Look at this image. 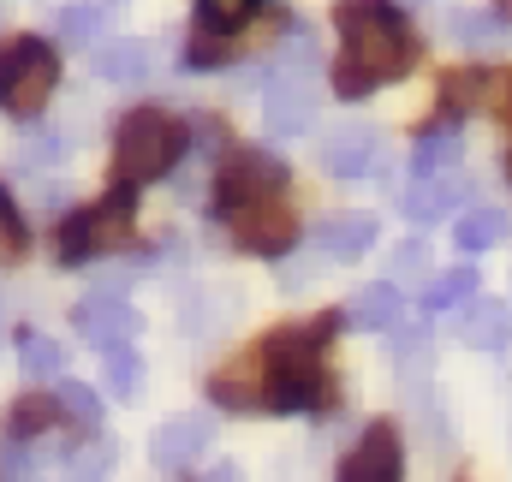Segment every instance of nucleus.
<instances>
[{
    "mask_svg": "<svg viewBox=\"0 0 512 482\" xmlns=\"http://www.w3.org/2000/svg\"><path fill=\"white\" fill-rule=\"evenodd\" d=\"M507 179H512V155H507Z\"/></svg>",
    "mask_w": 512,
    "mask_h": 482,
    "instance_id": "nucleus-38",
    "label": "nucleus"
},
{
    "mask_svg": "<svg viewBox=\"0 0 512 482\" xmlns=\"http://www.w3.org/2000/svg\"><path fill=\"white\" fill-rule=\"evenodd\" d=\"M280 185H286V167L268 149H233L227 167H221V179H215V203L233 209V203H245L256 191H280Z\"/></svg>",
    "mask_w": 512,
    "mask_h": 482,
    "instance_id": "nucleus-8",
    "label": "nucleus"
},
{
    "mask_svg": "<svg viewBox=\"0 0 512 482\" xmlns=\"http://www.w3.org/2000/svg\"><path fill=\"white\" fill-rule=\"evenodd\" d=\"M18 256H24V221H18V209L0 185V262H18Z\"/></svg>",
    "mask_w": 512,
    "mask_h": 482,
    "instance_id": "nucleus-29",
    "label": "nucleus"
},
{
    "mask_svg": "<svg viewBox=\"0 0 512 482\" xmlns=\"http://www.w3.org/2000/svg\"><path fill=\"white\" fill-rule=\"evenodd\" d=\"M501 239H507V215H501V209H465V215H459V227H453V244H459L465 256L495 250Z\"/></svg>",
    "mask_w": 512,
    "mask_h": 482,
    "instance_id": "nucleus-19",
    "label": "nucleus"
},
{
    "mask_svg": "<svg viewBox=\"0 0 512 482\" xmlns=\"http://www.w3.org/2000/svg\"><path fill=\"white\" fill-rule=\"evenodd\" d=\"M179 155H185V125L173 120V114H161V108H137L114 131V179L126 191L173 173Z\"/></svg>",
    "mask_w": 512,
    "mask_h": 482,
    "instance_id": "nucleus-3",
    "label": "nucleus"
},
{
    "mask_svg": "<svg viewBox=\"0 0 512 482\" xmlns=\"http://www.w3.org/2000/svg\"><path fill=\"white\" fill-rule=\"evenodd\" d=\"M399 6H423V0H399Z\"/></svg>",
    "mask_w": 512,
    "mask_h": 482,
    "instance_id": "nucleus-37",
    "label": "nucleus"
},
{
    "mask_svg": "<svg viewBox=\"0 0 512 482\" xmlns=\"http://www.w3.org/2000/svg\"><path fill=\"white\" fill-rule=\"evenodd\" d=\"M0 334H6V310H0Z\"/></svg>",
    "mask_w": 512,
    "mask_h": 482,
    "instance_id": "nucleus-36",
    "label": "nucleus"
},
{
    "mask_svg": "<svg viewBox=\"0 0 512 482\" xmlns=\"http://www.w3.org/2000/svg\"><path fill=\"white\" fill-rule=\"evenodd\" d=\"M477 292V268H447V274H435L429 286H423V310H453V304H465Z\"/></svg>",
    "mask_w": 512,
    "mask_h": 482,
    "instance_id": "nucleus-23",
    "label": "nucleus"
},
{
    "mask_svg": "<svg viewBox=\"0 0 512 482\" xmlns=\"http://www.w3.org/2000/svg\"><path fill=\"white\" fill-rule=\"evenodd\" d=\"M465 203V179L453 173V167H441V173H417V185L399 197V209H405V221H417V227H429V221H441V215H453Z\"/></svg>",
    "mask_w": 512,
    "mask_h": 482,
    "instance_id": "nucleus-12",
    "label": "nucleus"
},
{
    "mask_svg": "<svg viewBox=\"0 0 512 482\" xmlns=\"http://www.w3.org/2000/svg\"><path fill=\"white\" fill-rule=\"evenodd\" d=\"M24 477H30V459H24L18 447H6V453H0V482H24Z\"/></svg>",
    "mask_w": 512,
    "mask_h": 482,
    "instance_id": "nucleus-33",
    "label": "nucleus"
},
{
    "mask_svg": "<svg viewBox=\"0 0 512 482\" xmlns=\"http://www.w3.org/2000/svg\"><path fill=\"white\" fill-rule=\"evenodd\" d=\"M328 334H334V316L274 328L262 340V405L268 411H316L322 405V393H328V375H322Z\"/></svg>",
    "mask_w": 512,
    "mask_h": 482,
    "instance_id": "nucleus-2",
    "label": "nucleus"
},
{
    "mask_svg": "<svg viewBox=\"0 0 512 482\" xmlns=\"http://www.w3.org/2000/svg\"><path fill=\"white\" fill-rule=\"evenodd\" d=\"M453 161H459V131H453V125L423 131L417 149H411V173H441V167H453Z\"/></svg>",
    "mask_w": 512,
    "mask_h": 482,
    "instance_id": "nucleus-20",
    "label": "nucleus"
},
{
    "mask_svg": "<svg viewBox=\"0 0 512 482\" xmlns=\"http://www.w3.org/2000/svg\"><path fill=\"white\" fill-rule=\"evenodd\" d=\"M126 239H131V191L120 185L108 203H96V209H84L60 227V262H90V256H102V250H114Z\"/></svg>",
    "mask_w": 512,
    "mask_h": 482,
    "instance_id": "nucleus-5",
    "label": "nucleus"
},
{
    "mask_svg": "<svg viewBox=\"0 0 512 482\" xmlns=\"http://www.w3.org/2000/svg\"><path fill=\"white\" fill-rule=\"evenodd\" d=\"M417 274H429V244L405 239L399 250H393V280H417Z\"/></svg>",
    "mask_w": 512,
    "mask_h": 482,
    "instance_id": "nucleus-32",
    "label": "nucleus"
},
{
    "mask_svg": "<svg viewBox=\"0 0 512 482\" xmlns=\"http://www.w3.org/2000/svg\"><path fill=\"white\" fill-rule=\"evenodd\" d=\"M274 72H316V42H310V30H292V42L274 54Z\"/></svg>",
    "mask_w": 512,
    "mask_h": 482,
    "instance_id": "nucleus-30",
    "label": "nucleus"
},
{
    "mask_svg": "<svg viewBox=\"0 0 512 482\" xmlns=\"http://www.w3.org/2000/svg\"><path fill=\"white\" fill-rule=\"evenodd\" d=\"M411 60H417V42L393 6H382V0H346L340 6V66H334L340 96L382 90V84L411 72Z\"/></svg>",
    "mask_w": 512,
    "mask_h": 482,
    "instance_id": "nucleus-1",
    "label": "nucleus"
},
{
    "mask_svg": "<svg viewBox=\"0 0 512 482\" xmlns=\"http://www.w3.org/2000/svg\"><path fill=\"white\" fill-rule=\"evenodd\" d=\"M399 316H405V298H399V286H393V280L364 286V292L346 304V322H352V328H370V334H376V328H382V334H387V328H399Z\"/></svg>",
    "mask_w": 512,
    "mask_h": 482,
    "instance_id": "nucleus-17",
    "label": "nucleus"
},
{
    "mask_svg": "<svg viewBox=\"0 0 512 482\" xmlns=\"http://www.w3.org/2000/svg\"><path fill=\"white\" fill-rule=\"evenodd\" d=\"M227 215V227H233V239L245 244V250H262V256H286L292 250V209L280 203V191H256L245 203H233V209H221Z\"/></svg>",
    "mask_w": 512,
    "mask_h": 482,
    "instance_id": "nucleus-6",
    "label": "nucleus"
},
{
    "mask_svg": "<svg viewBox=\"0 0 512 482\" xmlns=\"http://www.w3.org/2000/svg\"><path fill=\"white\" fill-rule=\"evenodd\" d=\"M316 102H322L316 72H274L268 90H262V125L274 137H298V131H310V120H316Z\"/></svg>",
    "mask_w": 512,
    "mask_h": 482,
    "instance_id": "nucleus-7",
    "label": "nucleus"
},
{
    "mask_svg": "<svg viewBox=\"0 0 512 482\" xmlns=\"http://www.w3.org/2000/svg\"><path fill=\"white\" fill-rule=\"evenodd\" d=\"M340 482H405V447H399V429L393 423H376L364 429V441L346 453L340 465Z\"/></svg>",
    "mask_w": 512,
    "mask_h": 482,
    "instance_id": "nucleus-9",
    "label": "nucleus"
},
{
    "mask_svg": "<svg viewBox=\"0 0 512 482\" xmlns=\"http://www.w3.org/2000/svg\"><path fill=\"white\" fill-rule=\"evenodd\" d=\"M54 417H60V399H42V393H30V399H18V405L6 411V435H12V441H30V435H42Z\"/></svg>",
    "mask_w": 512,
    "mask_h": 482,
    "instance_id": "nucleus-22",
    "label": "nucleus"
},
{
    "mask_svg": "<svg viewBox=\"0 0 512 482\" xmlns=\"http://www.w3.org/2000/svg\"><path fill=\"white\" fill-rule=\"evenodd\" d=\"M114 12H120L114 0H72V6H60V36L66 42H102Z\"/></svg>",
    "mask_w": 512,
    "mask_h": 482,
    "instance_id": "nucleus-18",
    "label": "nucleus"
},
{
    "mask_svg": "<svg viewBox=\"0 0 512 482\" xmlns=\"http://www.w3.org/2000/svg\"><path fill=\"white\" fill-rule=\"evenodd\" d=\"M209 435H215V423H203V417H173V423H161L155 441H149L155 471H185V465L209 447Z\"/></svg>",
    "mask_w": 512,
    "mask_h": 482,
    "instance_id": "nucleus-13",
    "label": "nucleus"
},
{
    "mask_svg": "<svg viewBox=\"0 0 512 482\" xmlns=\"http://www.w3.org/2000/svg\"><path fill=\"white\" fill-rule=\"evenodd\" d=\"M18 363H24V375H60L66 369V352L48 334H18Z\"/></svg>",
    "mask_w": 512,
    "mask_h": 482,
    "instance_id": "nucleus-24",
    "label": "nucleus"
},
{
    "mask_svg": "<svg viewBox=\"0 0 512 482\" xmlns=\"http://www.w3.org/2000/svg\"><path fill=\"white\" fill-rule=\"evenodd\" d=\"M54 84H60V54L48 42L18 36V42L0 48V108L6 114H18V120L42 114L48 96H54Z\"/></svg>",
    "mask_w": 512,
    "mask_h": 482,
    "instance_id": "nucleus-4",
    "label": "nucleus"
},
{
    "mask_svg": "<svg viewBox=\"0 0 512 482\" xmlns=\"http://www.w3.org/2000/svg\"><path fill=\"white\" fill-rule=\"evenodd\" d=\"M18 167H48V161H60L66 155V131H48V125H36V131H24L18 137Z\"/></svg>",
    "mask_w": 512,
    "mask_h": 482,
    "instance_id": "nucleus-25",
    "label": "nucleus"
},
{
    "mask_svg": "<svg viewBox=\"0 0 512 482\" xmlns=\"http://www.w3.org/2000/svg\"><path fill=\"white\" fill-rule=\"evenodd\" d=\"M137 387H143V363L131 346H114L108 352V393L114 399H137Z\"/></svg>",
    "mask_w": 512,
    "mask_h": 482,
    "instance_id": "nucleus-28",
    "label": "nucleus"
},
{
    "mask_svg": "<svg viewBox=\"0 0 512 482\" xmlns=\"http://www.w3.org/2000/svg\"><path fill=\"white\" fill-rule=\"evenodd\" d=\"M322 167H328L334 179H364V173H376V167H382V131H376V125H340V131H328Z\"/></svg>",
    "mask_w": 512,
    "mask_h": 482,
    "instance_id": "nucleus-10",
    "label": "nucleus"
},
{
    "mask_svg": "<svg viewBox=\"0 0 512 482\" xmlns=\"http://www.w3.org/2000/svg\"><path fill=\"white\" fill-rule=\"evenodd\" d=\"M459 334H465V346H477V352H501L507 334H512V310L501 304V298H471Z\"/></svg>",
    "mask_w": 512,
    "mask_h": 482,
    "instance_id": "nucleus-16",
    "label": "nucleus"
},
{
    "mask_svg": "<svg viewBox=\"0 0 512 482\" xmlns=\"http://www.w3.org/2000/svg\"><path fill=\"white\" fill-rule=\"evenodd\" d=\"M60 411H66L72 423L96 429V423H102V393H96V387H84V381H60Z\"/></svg>",
    "mask_w": 512,
    "mask_h": 482,
    "instance_id": "nucleus-27",
    "label": "nucleus"
},
{
    "mask_svg": "<svg viewBox=\"0 0 512 482\" xmlns=\"http://www.w3.org/2000/svg\"><path fill=\"white\" fill-rule=\"evenodd\" d=\"M376 215H364V209H346V215H328L322 227H316V250L322 256H334V262H358L370 244H376Z\"/></svg>",
    "mask_w": 512,
    "mask_h": 482,
    "instance_id": "nucleus-14",
    "label": "nucleus"
},
{
    "mask_svg": "<svg viewBox=\"0 0 512 482\" xmlns=\"http://www.w3.org/2000/svg\"><path fill=\"white\" fill-rule=\"evenodd\" d=\"M197 482H245V471H239V465H215L209 477H197Z\"/></svg>",
    "mask_w": 512,
    "mask_h": 482,
    "instance_id": "nucleus-35",
    "label": "nucleus"
},
{
    "mask_svg": "<svg viewBox=\"0 0 512 482\" xmlns=\"http://www.w3.org/2000/svg\"><path fill=\"white\" fill-rule=\"evenodd\" d=\"M72 322H78V334H84L96 352H114V346H126L131 334H137V310H131L126 298H114V292L84 298Z\"/></svg>",
    "mask_w": 512,
    "mask_h": 482,
    "instance_id": "nucleus-11",
    "label": "nucleus"
},
{
    "mask_svg": "<svg viewBox=\"0 0 512 482\" xmlns=\"http://www.w3.org/2000/svg\"><path fill=\"white\" fill-rule=\"evenodd\" d=\"M197 6H203V24H209V30H233V24L251 18L256 0H197Z\"/></svg>",
    "mask_w": 512,
    "mask_h": 482,
    "instance_id": "nucleus-31",
    "label": "nucleus"
},
{
    "mask_svg": "<svg viewBox=\"0 0 512 482\" xmlns=\"http://www.w3.org/2000/svg\"><path fill=\"white\" fill-rule=\"evenodd\" d=\"M90 66H96V78H108V84H143V78H149V66H155V48H149V42H137V36L96 42Z\"/></svg>",
    "mask_w": 512,
    "mask_h": 482,
    "instance_id": "nucleus-15",
    "label": "nucleus"
},
{
    "mask_svg": "<svg viewBox=\"0 0 512 482\" xmlns=\"http://www.w3.org/2000/svg\"><path fill=\"white\" fill-rule=\"evenodd\" d=\"M114 441H90V447H78L72 459H66V471H72V482H108V471H114Z\"/></svg>",
    "mask_w": 512,
    "mask_h": 482,
    "instance_id": "nucleus-26",
    "label": "nucleus"
},
{
    "mask_svg": "<svg viewBox=\"0 0 512 482\" xmlns=\"http://www.w3.org/2000/svg\"><path fill=\"white\" fill-rule=\"evenodd\" d=\"M280 286H286V292H304V286H310V262H286V268H280Z\"/></svg>",
    "mask_w": 512,
    "mask_h": 482,
    "instance_id": "nucleus-34",
    "label": "nucleus"
},
{
    "mask_svg": "<svg viewBox=\"0 0 512 482\" xmlns=\"http://www.w3.org/2000/svg\"><path fill=\"white\" fill-rule=\"evenodd\" d=\"M453 36L465 48H501V42H512V24L495 12H453Z\"/></svg>",
    "mask_w": 512,
    "mask_h": 482,
    "instance_id": "nucleus-21",
    "label": "nucleus"
}]
</instances>
